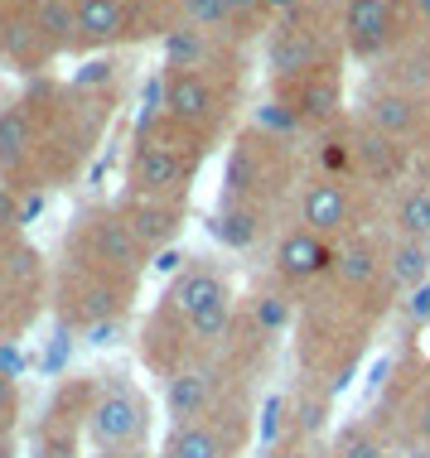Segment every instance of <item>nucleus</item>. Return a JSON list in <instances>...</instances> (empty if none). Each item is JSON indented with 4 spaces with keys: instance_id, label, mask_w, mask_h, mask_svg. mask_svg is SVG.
Here are the masks:
<instances>
[{
    "instance_id": "f257e3e1",
    "label": "nucleus",
    "mask_w": 430,
    "mask_h": 458,
    "mask_svg": "<svg viewBox=\"0 0 430 458\" xmlns=\"http://www.w3.org/2000/svg\"><path fill=\"white\" fill-rule=\"evenodd\" d=\"M237 290L218 261H184L141 324V362L159 381L184 367H218L237 328Z\"/></svg>"
},
{
    "instance_id": "f03ea898",
    "label": "nucleus",
    "mask_w": 430,
    "mask_h": 458,
    "mask_svg": "<svg viewBox=\"0 0 430 458\" xmlns=\"http://www.w3.org/2000/svg\"><path fill=\"white\" fill-rule=\"evenodd\" d=\"M305 169L310 165L300 159L290 135L262 126V121L242 126L228 145L223 198H218V213H213V232L232 251H252L262 242H276L280 227H290V222H276V217H290Z\"/></svg>"
},
{
    "instance_id": "7ed1b4c3",
    "label": "nucleus",
    "mask_w": 430,
    "mask_h": 458,
    "mask_svg": "<svg viewBox=\"0 0 430 458\" xmlns=\"http://www.w3.org/2000/svg\"><path fill=\"white\" fill-rule=\"evenodd\" d=\"M30 106V126H34V150L30 165L15 189L20 193H39V189H58L73 183L88 169V159L97 150V140L112 126L116 111V92L102 78L82 72L73 82H54V78H34L20 92Z\"/></svg>"
},
{
    "instance_id": "20e7f679",
    "label": "nucleus",
    "mask_w": 430,
    "mask_h": 458,
    "mask_svg": "<svg viewBox=\"0 0 430 458\" xmlns=\"http://www.w3.org/2000/svg\"><path fill=\"white\" fill-rule=\"evenodd\" d=\"M391 300H367V294H348L334 280H324L314 294L300 300L295 314V357H300V377L324 391H339L343 381L358 371L367 343H373L377 324L387 318Z\"/></svg>"
},
{
    "instance_id": "39448f33",
    "label": "nucleus",
    "mask_w": 430,
    "mask_h": 458,
    "mask_svg": "<svg viewBox=\"0 0 430 458\" xmlns=\"http://www.w3.org/2000/svg\"><path fill=\"white\" fill-rule=\"evenodd\" d=\"M242 92V48L232 44L203 68H165L159 78V111L179 126L199 131L208 145H218L232 131V111Z\"/></svg>"
},
{
    "instance_id": "423d86ee",
    "label": "nucleus",
    "mask_w": 430,
    "mask_h": 458,
    "mask_svg": "<svg viewBox=\"0 0 430 458\" xmlns=\"http://www.w3.org/2000/svg\"><path fill=\"white\" fill-rule=\"evenodd\" d=\"M141 300L136 280H121L112 270L82 266L73 256H58L54 266V294H48V314L64 333H112L131 318Z\"/></svg>"
},
{
    "instance_id": "0eeeda50",
    "label": "nucleus",
    "mask_w": 430,
    "mask_h": 458,
    "mask_svg": "<svg viewBox=\"0 0 430 458\" xmlns=\"http://www.w3.org/2000/svg\"><path fill=\"white\" fill-rule=\"evenodd\" d=\"M339 15H343V0H310V5H300L295 15L266 24L262 54H266L271 82L300 78V72L324 68V64H348V58H343Z\"/></svg>"
},
{
    "instance_id": "6e6552de",
    "label": "nucleus",
    "mask_w": 430,
    "mask_h": 458,
    "mask_svg": "<svg viewBox=\"0 0 430 458\" xmlns=\"http://www.w3.org/2000/svg\"><path fill=\"white\" fill-rule=\"evenodd\" d=\"M155 444V401L126 371H97L88 449L92 454H150Z\"/></svg>"
},
{
    "instance_id": "1a4fd4ad",
    "label": "nucleus",
    "mask_w": 430,
    "mask_h": 458,
    "mask_svg": "<svg viewBox=\"0 0 430 458\" xmlns=\"http://www.w3.org/2000/svg\"><path fill=\"white\" fill-rule=\"evenodd\" d=\"M290 222L314 237L343 246L348 237H363L373 232V189L358 179H343V174H324V169H305L300 189H295L290 203Z\"/></svg>"
},
{
    "instance_id": "9d476101",
    "label": "nucleus",
    "mask_w": 430,
    "mask_h": 458,
    "mask_svg": "<svg viewBox=\"0 0 430 458\" xmlns=\"http://www.w3.org/2000/svg\"><path fill=\"white\" fill-rule=\"evenodd\" d=\"M58 256H73V261L82 266H97V270H112L121 280H145V270H150V251L136 242V232L126 227V217H121L116 203H88L78 208L64 232V246H58Z\"/></svg>"
},
{
    "instance_id": "9b49d317",
    "label": "nucleus",
    "mask_w": 430,
    "mask_h": 458,
    "mask_svg": "<svg viewBox=\"0 0 430 458\" xmlns=\"http://www.w3.org/2000/svg\"><path fill=\"white\" fill-rule=\"evenodd\" d=\"M54 294V266L24 237L0 242V343H20L44 318Z\"/></svg>"
},
{
    "instance_id": "f8f14e48",
    "label": "nucleus",
    "mask_w": 430,
    "mask_h": 458,
    "mask_svg": "<svg viewBox=\"0 0 430 458\" xmlns=\"http://www.w3.org/2000/svg\"><path fill=\"white\" fill-rule=\"evenodd\" d=\"M416 24H421V15L411 0H343V58L377 68L383 58L416 44Z\"/></svg>"
},
{
    "instance_id": "ddd939ff",
    "label": "nucleus",
    "mask_w": 430,
    "mask_h": 458,
    "mask_svg": "<svg viewBox=\"0 0 430 458\" xmlns=\"http://www.w3.org/2000/svg\"><path fill=\"white\" fill-rule=\"evenodd\" d=\"M271 92H276L280 116H286L295 131L324 135V131H334V126H343V121L353 116V111H348V82H343V64H324V68L300 72V78L271 82Z\"/></svg>"
},
{
    "instance_id": "4468645a",
    "label": "nucleus",
    "mask_w": 430,
    "mask_h": 458,
    "mask_svg": "<svg viewBox=\"0 0 430 458\" xmlns=\"http://www.w3.org/2000/svg\"><path fill=\"white\" fill-rule=\"evenodd\" d=\"M353 121H363V126H373L377 135H387V140H397L401 150H421V140L430 135V106L407 97L401 88H391L383 78H367L358 97H353Z\"/></svg>"
},
{
    "instance_id": "2eb2a0df",
    "label": "nucleus",
    "mask_w": 430,
    "mask_h": 458,
    "mask_svg": "<svg viewBox=\"0 0 430 458\" xmlns=\"http://www.w3.org/2000/svg\"><path fill=\"white\" fill-rule=\"evenodd\" d=\"M199 159H184L155 145L131 140L126 159H121V193H141V198H169V203H189L194 183H199Z\"/></svg>"
},
{
    "instance_id": "dca6fc26",
    "label": "nucleus",
    "mask_w": 430,
    "mask_h": 458,
    "mask_svg": "<svg viewBox=\"0 0 430 458\" xmlns=\"http://www.w3.org/2000/svg\"><path fill=\"white\" fill-rule=\"evenodd\" d=\"M334 261H339V246L314 237V232H305V227H295V222L280 227V237L271 242V280L286 294H295V300L314 294L319 284L334 276Z\"/></svg>"
},
{
    "instance_id": "f3484780",
    "label": "nucleus",
    "mask_w": 430,
    "mask_h": 458,
    "mask_svg": "<svg viewBox=\"0 0 430 458\" xmlns=\"http://www.w3.org/2000/svg\"><path fill=\"white\" fill-rule=\"evenodd\" d=\"M73 15H78L73 54H112L131 39H145V24L131 0H73Z\"/></svg>"
},
{
    "instance_id": "a211bd4d",
    "label": "nucleus",
    "mask_w": 430,
    "mask_h": 458,
    "mask_svg": "<svg viewBox=\"0 0 430 458\" xmlns=\"http://www.w3.org/2000/svg\"><path fill=\"white\" fill-rule=\"evenodd\" d=\"M228 391V371L223 367H184L175 377L159 381V405H165L169 425H189V420H208L213 405Z\"/></svg>"
},
{
    "instance_id": "6ab92c4d",
    "label": "nucleus",
    "mask_w": 430,
    "mask_h": 458,
    "mask_svg": "<svg viewBox=\"0 0 430 458\" xmlns=\"http://www.w3.org/2000/svg\"><path fill=\"white\" fill-rule=\"evenodd\" d=\"M112 203L121 208L126 227L136 232V242L145 246L150 256L169 251L179 242L184 222H189V203H169V198H141V193H116Z\"/></svg>"
},
{
    "instance_id": "aec40b11",
    "label": "nucleus",
    "mask_w": 430,
    "mask_h": 458,
    "mask_svg": "<svg viewBox=\"0 0 430 458\" xmlns=\"http://www.w3.org/2000/svg\"><path fill=\"white\" fill-rule=\"evenodd\" d=\"M5 64L24 72V78H44L58 64L54 44L39 34V24L30 15V0H10V30H5Z\"/></svg>"
},
{
    "instance_id": "412c9836",
    "label": "nucleus",
    "mask_w": 430,
    "mask_h": 458,
    "mask_svg": "<svg viewBox=\"0 0 430 458\" xmlns=\"http://www.w3.org/2000/svg\"><path fill=\"white\" fill-rule=\"evenodd\" d=\"M155 458H242V444L213 420H189V425L165 429Z\"/></svg>"
},
{
    "instance_id": "4be33fe9",
    "label": "nucleus",
    "mask_w": 430,
    "mask_h": 458,
    "mask_svg": "<svg viewBox=\"0 0 430 458\" xmlns=\"http://www.w3.org/2000/svg\"><path fill=\"white\" fill-rule=\"evenodd\" d=\"M377 237H383V266H387L391 294H411L430 284V242L391 237V232H377Z\"/></svg>"
},
{
    "instance_id": "5701e85b",
    "label": "nucleus",
    "mask_w": 430,
    "mask_h": 458,
    "mask_svg": "<svg viewBox=\"0 0 430 458\" xmlns=\"http://www.w3.org/2000/svg\"><path fill=\"white\" fill-rule=\"evenodd\" d=\"M383 232L411 237V242H430V174H416L401 189H391V213L383 222Z\"/></svg>"
},
{
    "instance_id": "b1692460",
    "label": "nucleus",
    "mask_w": 430,
    "mask_h": 458,
    "mask_svg": "<svg viewBox=\"0 0 430 458\" xmlns=\"http://www.w3.org/2000/svg\"><path fill=\"white\" fill-rule=\"evenodd\" d=\"M30 150H34L30 106H24V97H10V102L0 106V179L20 183L24 165H30Z\"/></svg>"
},
{
    "instance_id": "393cba45",
    "label": "nucleus",
    "mask_w": 430,
    "mask_h": 458,
    "mask_svg": "<svg viewBox=\"0 0 430 458\" xmlns=\"http://www.w3.org/2000/svg\"><path fill=\"white\" fill-rule=\"evenodd\" d=\"M131 140H141V145H155V150H169V155H184V159H203L213 155V145L203 140L199 131H189V126H179L175 116H165V111H145V116L136 121V135Z\"/></svg>"
},
{
    "instance_id": "a878e982",
    "label": "nucleus",
    "mask_w": 430,
    "mask_h": 458,
    "mask_svg": "<svg viewBox=\"0 0 430 458\" xmlns=\"http://www.w3.org/2000/svg\"><path fill=\"white\" fill-rule=\"evenodd\" d=\"M329 454H334V458H397V444L377 429L373 415H358V420L334 425V435H329Z\"/></svg>"
},
{
    "instance_id": "bb28decb",
    "label": "nucleus",
    "mask_w": 430,
    "mask_h": 458,
    "mask_svg": "<svg viewBox=\"0 0 430 458\" xmlns=\"http://www.w3.org/2000/svg\"><path fill=\"white\" fill-rule=\"evenodd\" d=\"M228 5V30H232V39L237 44H247V39H262L266 34V0H223Z\"/></svg>"
},
{
    "instance_id": "cd10ccee",
    "label": "nucleus",
    "mask_w": 430,
    "mask_h": 458,
    "mask_svg": "<svg viewBox=\"0 0 430 458\" xmlns=\"http://www.w3.org/2000/svg\"><path fill=\"white\" fill-rule=\"evenodd\" d=\"M20 420H24V395L15 371L0 362V439H15L20 435Z\"/></svg>"
},
{
    "instance_id": "c85d7f7f",
    "label": "nucleus",
    "mask_w": 430,
    "mask_h": 458,
    "mask_svg": "<svg viewBox=\"0 0 430 458\" xmlns=\"http://www.w3.org/2000/svg\"><path fill=\"white\" fill-rule=\"evenodd\" d=\"M24 237V193L10 179H0V242Z\"/></svg>"
},
{
    "instance_id": "c756f323",
    "label": "nucleus",
    "mask_w": 430,
    "mask_h": 458,
    "mask_svg": "<svg viewBox=\"0 0 430 458\" xmlns=\"http://www.w3.org/2000/svg\"><path fill=\"white\" fill-rule=\"evenodd\" d=\"M266 458H334V454H329V439H286L276 449H266Z\"/></svg>"
},
{
    "instance_id": "7c9ffc66",
    "label": "nucleus",
    "mask_w": 430,
    "mask_h": 458,
    "mask_svg": "<svg viewBox=\"0 0 430 458\" xmlns=\"http://www.w3.org/2000/svg\"><path fill=\"white\" fill-rule=\"evenodd\" d=\"M401 314L411 318V324H430V284H421V290H411L407 300H397Z\"/></svg>"
},
{
    "instance_id": "2f4dec72",
    "label": "nucleus",
    "mask_w": 430,
    "mask_h": 458,
    "mask_svg": "<svg viewBox=\"0 0 430 458\" xmlns=\"http://www.w3.org/2000/svg\"><path fill=\"white\" fill-rule=\"evenodd\" d=\"M300 5H310V0H266V20H286V15H295Z\"/></svg>"
},
{
    "instance_id": "473e14b6",
    "label": "nucleus",
    "mask_w": 430,
    "mask_h": 458,
    "mask_svg": "<svg viewBox=\"0 0 430 458\" xmlns=\"http://www.w3.org/2000/svg\"><path fill=\"white\" fill-rule=\"evenodd\" d=\"M5 30H10V0H0V64H5Z\"/></svg>"
},
{
    "instance_id": "72a5a7b5",
    "label": "nucleus",
    "mask_w": 430,
    "mask_h": 458,
    "mask_svg": "<svg viewBox=\"0 0 430 458\" xmlns=\"http://www.w3.org/2000/svg\"><path fill=\"white\" fill-rule=\"evenodd\" d=\"M0 458H20V449H15V439H0Z\"/></svg>"
},
{
    "instance_id": "f704fd0d",
    "label": "nucleus",
    "mask_w": 430,
    "mask_h": 458,
    "mask_svg": "<svg viewBox=\"0 0 430 458\" xmlns=\"http://www.w3.org/2000/svg\"><path fill=\"white\" fill-rule=\"evenodd\" d=\"M411 5H416V15H421V20L430 24V0H411Z\"/></svg>"
},
{
    "instance_id": "c9c22d12",
    "label": "nucleus",
    "mask_w": 430,
    "mask_h": 458,
    "mask_svg": "<svg viewBox=\"0 0 430 458\" xmlns=\"http://www.w3.org/2000/svg\"><path fill=\"white\" fill-rule=\"evenodd\" d=\"M92 458H155V454H92Z\"/></svg>"
}]
</instances>
